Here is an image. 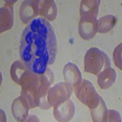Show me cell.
Here are the masks:
<instances>
[{
  "mask_svg": "<svg viewBox=\"0 0 122 122\" xmlns=\"http://www.w3.org/2000/svg\"><path fill=\"white\" fill-rule=\"evenodd\" d=\"M57 50L51 25L43 17L34 18L21 34L20 51L24 64L30 71L43 75L54 62Z\"/></svg>",
  "mask_w": 122,
  "mask_h": 122,
  "instance_id": "6da1fadb",
  "label": "cell"
},
{
  "mask_svg": "<svg viewBox=\"0 0 122 122\" xmlns=\"http://www.w3.org/2000/svg\"><path fill=\"white\" fill-rule=\"evenodd\" d=\"M53 81V74L49 68L43 75L34 73L29 70L26 73L19 85L22 88L21 95L29 101L30 109L40 106L45 109L51 107L46 100V96Z\"/></svg>",
  "mask_w": 122,
  "mask_h": 122,
  "instance_id": "7a4b0ae2",
  "label": "cell"
},
{
  "mask_svg": "<svg viewBox=\"0 0 122 122\" xmlns=\"http://www.w3.org/2000/svg\"><path fill=\"white\" fill-rule=\"evenodd\" d=\"M110 66V58L103 51L95 47L87 50L84 57V70L86 72L98 75Z\"/></svg>",
  "mask_w": 122,
  "mask_h": 122,
  "instance_id": "3957f363",
  "label": "cell"
},
{
  "mask_svg": "<svg viewBox=\"0 0 122 122\" xmlns=\"http://www.w3.org/2000/svg\"><path fill=\"white\" fill-rule=\"evenodd\" d=\"M76 97L83 104L89 107L90 109H93L98 105L100 97L96 90L94 86L90 81L83 79L74 87Z\"/></svg>",
  "mask_w": 122,
  "mask_h": 122,
  "instance_id": "277c9868",
  "label": "cell"
},
{
  "mask_svg": "<svg viewBox=\"0 0 122 122\" xmlns=\"http://www.w3.org/2000/svg\"><path fill=\"white\" fill-rule=\"evenodd\" d=\"M73 87L67 82H62L50 88L47 101L50 106H55L69 100L72 95Z\"/></svg>",
  "mask_w": 122,
  "mask_h": 122,
  "instance_id": "5b68a950",
  "label": "cell"
},
{
  "mask_svg": "<svg viewBox=\"0 0 122 122\" xmlns=\"http://www.w3.org/2000/svg\"><path fill=\"white\" fill-rule=\"evenodd\" d=\"M97 17L93 16L81 17L79 23V34L86 40L93 38L98 32Z\"/></svg>",
  "mask_w": 122,
  "mask_h": 122,
  "instance_id": "8992f818",
  "label": "cell"
},
{
  "mask_svg": "<svg viewBox=\"0 0 122 122\" xmlns=\"http://www.w3.org/2000/svg\"><path fill=\"white\" fill-rule=\"evenodd\" d=\"M75 113L73 102L68 100L64 103L54 106L53 114L58 122H69L72 119Z\"/></svg>",
  "mask_w": 122,
  "mask_h": 122,
  "instance_id": "52a82bcc",
  "label": "cell"
},
{
  "mask_svg": "<svg viewBox=\"0 0 122 122\" xmlns=\"http://www.w3.org/2000/svg\"><path fill=\"white\" fill-rule=\"evenodd\" d=\"M39 14V1L28 0L21 4L20 8V17L24 23H28Z\"/></svg>",
  "mask_w": 122,
  "mask_h": 122,
  "instance_id": "ba28073f",
  "label": "cell"
},
{
  "mask_svg": "<svg viewBox=\"0 0 122 122\" xmlns=\"http://www.w3.org/2000/svg\"><path fill=\"white\" fill-rule=\"evenodd\" d=\"M6 1V4L0 9V32H3L11 29L14 24V2Z\"/></svg>",
  "mask_w": 122,
  "mask_h": 122,
  "instance_id": "9c48e42d",
  "label": "cell"
},
{
  "mask_svg": "<svg viewBox=\"0 0 122 122\" xmlns=\"http://www.w3.org/2000/svg\"><path fill=\"white\" fill-rule=\"evenodd\" d=\"M30 109L29 101L23 96L15 99L12 104V112L15 118L19 122H23L28 118Z\"/></svg>",
  "mask_w": 122,
  "mask_h": 122,
  "instance_id": "30bf717a",
  "label": "cell"
},
{
  "mask_svg": "<svg viewBox=\"0 0 122 122\" xmlns=\"http://www.w3.org/2000/svg\"><path fill=\"white\" fill-rule=\"evenodd\" d=\"M65 80L75 87L82 81V75L78 66L72 62H68L63 70Z\"/></svg>",
  "mask_w": 122,
  "mask_h": 122,
  "instance_id": "8fae6325",
  "label": "cell"
},
{
  "mask_svg": "<svg viewBox=\"0 0 122 122\" xmlns=\"http://www.w3.org/2000/svg\"><path fill=\"white\" fill-rule=\"evenodd\" d=\"M116 78V71L110 66L104 68L98 75L97 82L101 89H107L112 86Z\"/></svg>",
  "mask_w": 122,
  "mask_h": 122,
  "instance_id": "7c38bea8",
  "label": "cell"
},
{
  "mask_svg": "<svg viewBox=\"0 0 122 122\" xmlns=\"http://www.w3.org/2000/svg\"><path fill=\"white\" fill-rule=\"evenodd\" d=\"M39 14L47 18L50 21H53L57 15L56 4L53 0L39 1Z\"/></svg>",
  "mask_w": 122,
  "mask_h": 122,
  "instance_id": "4fadbf2b",
  "label": "cell"
},
{
  "mask_svg": "<svg viewBox=\"0 0 122 122\" xmlns=\"http://www.w3.org/2000/svg\"><path fill=\"white\" fill-rule=\"evenodd\" d=\"M101 1L100 0H83L80 4V16H93L97 17Z\"/></svg>",
  "mask_w": 122,
  "mask_h": 122,
  "instance_id": "5bb4252c",
  "label": "cell"
},
{
  "mask_svg": "<svg viewBox=\"0 0 122 122\" xmlns=\"http://www.w3.org/2000/svg\"><path fill=\"white\" fill-rule=\"evenodd\" d=\"M90 114L93 122H107L108 117V109L102 98L97 106L90 109Z\"/></svg>",
  "mask_w": 122,
  "mask_h": 122,
  "instance_id": "9a60e30c",
  "label": "cell"
},
{
  "mask_svg": "<svg viewBox=\"0 0 122 122\" xmlns=\"http://www.w3.org/2000/svg\"><path fill=\"white\" fill-rule=\"evenodd\" d=\"M29 70L27 67L19 61H15L10 67V76L16 83L20 84L23 77Z\"/></svg>",
  "mask_w": 122,
  "mask_h": 122,
  "instance_id": "2e32d148",
  "label": "cell"
},
{
  "mask_svg": "<svg viewBox=\"0 0 122 122\" xmlns=\"http://www.w3.org/2000/svg\"><path fill=\"white\" fill-rule=\"evenodd\" d=\"M98 32L107 33L114 28L116 23V18L112 15H107L97 20Z\"/></svg>",
  "mask_w": 122,
  "mask_h": 122,
  "instance_id": "e0dca14e",
  "label": "cell"
},
{
  "mask_svg": "<svg viewBox=\"0 0 122 122\" xmlns=\"http://www.w3.org/2000/svg\"><path fill=\"white\" fill-rule=\"evenodd\" d=\"M113 57H114V62L117 67L122 70V43H120L114 50Z\"/></svg>",
  "mask_w": 122,
  "mask_h": 122,
  "instance_id": "ac0fdd59",
  "label": "cell"
},
{
  "mask_svg": "<svg viewBox=\"0 0 122 122\" xmlns=\"http://www.w3.org/2000/svg\"><path fill=\"white\" fill-rule=\"evenodd\" d=\"M107 122H122L120 113L114 109L108 110V117Z\"/></svg>",
  "mask_w": 122,
  "mask_h": 122,
  "instance_id": "d6986e66",
  "label": "cell"
}]
</instances>
